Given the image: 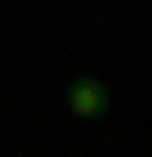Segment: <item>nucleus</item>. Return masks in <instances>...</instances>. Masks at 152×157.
Listing matches in <instances>:
<instances>
[{
  "label": "nucleus",
  "instance_id": "f257e3e1",
  "mask_svg": "<svg viewBox=\"0 0 152 157\" xmlns=\"http://www.w3.org/2000/svg\"><path fill=\"white\" fill-rule=\"evenodd\" d=\"M107 107H113V90L102 84V78L85 73V78H73V84H68V112H73V118H102Z\"/></svg>",
  "mask_w": 152,
  "mask_h": 157
}]
</instances>
